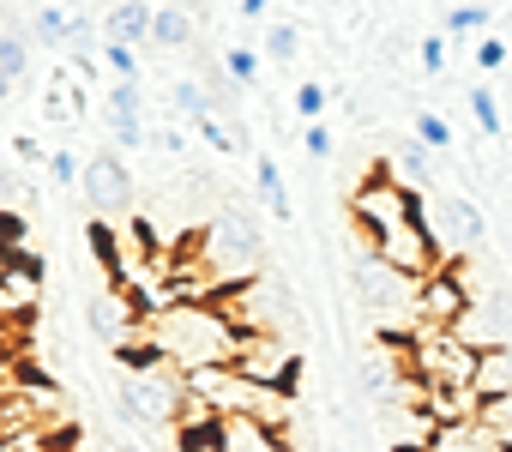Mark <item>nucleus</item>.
Returning a JSON list of instances; mask_svg holds the SVG:
<instances>
[{
  "instance_id": "f03ea898",
  "label": "nucleus",
  "mask_w": 512,
  "mask_h": 452,
  "mask_svg": "<svg viewBox=\"0 0 512 452\" xmlns=\"http://www.w3.org/2000/svg\"><path fill=\"white\" fill-rule=\"evenodd\" d=\"M187 260H193L223 296H229L235 284H247V278H260V272H266V230H260V217H253L247 205H223L205 230H193Z\"/></svg>"
},
{
  "instance_id": "0eeeda50",
  "label": "nucleus",
  "mask_w": 512,
  "mask_h": 452,
  "mask_svg": "<svg viewBox=\"0 0 512 452\" xmlns=\"http://www.w3.org/2000/svg\"><path fill=\"white\" fill-rule=\"evenodd\" d=\"M470 278L458 260H446L434 278L416 284V332H458V320L470 314Z\"/></svg>"
},
{
  "instance_id": "6e6552de",
  "label": "nucleus",
  "mask_w": 512,
  "mask_h": 452,
  "mask_svg": "<svg viewBox=\"0 0 512 452\" xmlns=\"http://www.w3.org/2000/svg\"><path fill=\"white\" fill-rule=\"evenodd\" d=\"M374 260H386L398 278H410V284H422V278H434L440 266H446V254H440V242H434V230L428 223H404V230H380L374 242Z\"/></svg>"
},
{
  "instance_id": "cd10ccee",
  "label": "nucleus",
  "mask_w": 512,
  "mask_h": 452,
  "mask_svg": "<svg viewBox=\"0 0 512 452\" xmlns=\"http://www.w3.org/2000/svg\"><path fill=\"white\" fill-rule=\"evenodd\" d=\"M73 19H79V13H67V7H37V19H31V37H37V43H67Z\"/></svg>"
},
{
  "instance_id": "2f4dec72",
  "label": "nucleus",
  "mask_w": 512,
  "mask_h": 452,
  "mask_svg": "<svg viewBox=\"0 0 512 452\" xmlns=\"http://www.w3.org/2000/svg\"><path fill=\"white\" fill-rule=\"evenodd\" d=\"M470 115H476V127H482V133H506L500 103H494V91H488V85H470Z\"/></svg>"
},
{
  "instance_id": "7c9ffc66",
  "label": "nucleus",
  "mask_w": 512,
  "mask_h": 452,
  "mask_svg": "<svg viewBox=\"0 0 512 452\" xmlns=\"http://www.w3.org/2000/svg\"><path fill=\"white\" fill-rule=\"evenodd\" d=\"M296 55H302V31H296V25H272V31H266V61L290 67Z\"/></svg>"
},
{
  "instance_id": "4be33fe9",
  "label": "nucleus",
  "mask_w": 512,
  "mask_h": 452,
  "mask_svg": "<svg viewBox=\"0 0 512 452\" xmlns=\"http://www.w3.org/2000/svg\"><path fill=\"white\" fill-rule=\"evenodd\" d=\"M512 392V350H482L476 356V398H506Z\"/></svg>"
},
{
  "instance_id": "aec40b11",
  "label": "nucleus",
  "mask_w": 512,
  "mask_h": 452,
  "mask_svg": "<svg viewBox=\"0 0 512 452\" xmlns=\"http://www.w3.org/2000/svg\"><path fill=\"white\" fill-rule=\"evenodd\" d=\"M253 187H260V199H266V211H278V223H290V187H284V169H278V157H253Z\"/></svg>"
},
{
  "instance_id": "393cba45",
  "label": "nucleus",
  "mask_w": 512,
  "mask_h": 452,
  "mask_svg": "<svg viewBox=\"0 0 512 452\" xmlns=\"http://www.w3.org/2000/svg\"><path fill=\"white\" fill-rule=\"evenodd\" d=\"M193 133H199L217 157H241V151H247V127H241V121H217V115H205V121H193Z\"/></svg>"
},
{
  "instance_id": "f704fd0d",
  "label": "nucleus",
  "mask_w": 512,
  "mask_h": 452,
  "mask_svg": "<svg viewBox=\"0 0 512 452\" xmlns=\"http://www.w3.org/2000/svg\"><path fill=\"white\" fill-rule=\"evenodd\" d=\"M416 139H422L428 151H446V145H452V127H446L440 115H416Z\"/></svg>"
},
{
  "instance_id": "c9c22d12",
  "label": "nucleus",
  "mask_w": 512,
  "mask_h": 452,
  "mask_svg": "<svg viewBox=\"0 0 512 452\" xmlns=\"http://www.w3.org/2000/svg\"><path fill=\"white\" fill-rule=\"evenodd\" d=\"M506 55H512V49H506V37H482V43H476V67H482V73H500V67H506Z\"/></svg>"
},
{
  "instance_id": "473e14b6",
  "label": "nucleus",
  "mask_w": 512,
  "mask_h": 452,
  "mask_svg": "<svg viewBox=\"0 0 512 452\" xmlns=\"http://www.w3.org/2000/svg\"><path fill=\"white\" fill-rule=\"evenodd\" d=\"M290 103H296V115H302V121H320V115H326V85H320V79H308V85H296V97H290Z\"/></svg>"
},
{
  "instance_id": "4c0bfd02",
  "label": "nucleus",
  "mask_w": 512,
  "mask_h": 452,
  "mask_svg": "<svg viewBox=\"0 0 512 452\" xmlns=\"http://www.w3.org/2000/svg\"><path fill=\"white\" fill-rule=\"evenodd\" d=\"M0 452H49V428H31V434H0Z\"/></svg>"
},
{
  "instance_id": "f257e3e1",
  "label": "nucleus",
  "mask_w": 512,
  "mask_h": 452,
  "mask_svg": "<svg viewBox=\"0 0 512 452\" xmlns=\"http://www.w3.org/2000/svg\"><path fill=\"white\" fill-rule=\"evenodd\" d=\"M139 338L175 374H199V368H235V350H241L247 332H235V320L217 302H175L163 314H145Z\"/></svg>"
},
{
  "instance_id": "5701e85b",
  "label": "nucleus",
  "mask_w": 512,
  "mask_h": 452,
  "mask_svg": "<svg viewBox=\"0 0 512 452\" xmlns=\"http://www.w3.org/2000/svg\"><path fill=\"white\" fill-rule=\"evenodd\" d=\"M392 175H398V181H404V187H410V193H416V187H428V181H434V163H428V145H422V139H416V133H410V139H404V145H398V151H392Z\"/></svg>"
},
{
  "instance_id": "dca6fc26",
  "label": "nucleus",
  "mask_w": 512,
  "mask_h": 452,
  "mask_svg": "<svg viewBox=\"0 0 512 452\" xmlns=\"http://www.w3.org/2000/svg\"><path fill=\"white\" fill-rule=\"evenodd\" d=\"M85 248L97 254V266H103L109 290H127V236H115V223L91 217V223H85Z\"/></svg>"
},
{
  "instance_id": "a19ab883",
  "label": "nucleus",
  "mask_w": 512,
  "mask_h": 452,
  "mask_svg": "<svg viewBox=\"0 0 512 452\" xmlns=\"http://www.w3.org/2000/svg\"><path fill=\"white\" fill-rule=\"evenodd\" d=\"M13 157H19V163H49V157H43V145H37L31 133H13Z\"/></svg>"
},
{
  "instance_id": "20e7f679",
  "label": "nucleus",
  "mask_w": 512,
  "mask_h": 452,
  "mask_svg": "<svg viewBox=\"0 0 512 452\" xmlns=\"http://www.w3.org/2000/svg\"><path fill=\"white\" fill-rule=\"evenodd\" d=\"M350 296H356L362 314H374V326H386V332L416 326V284L398 278L386 260H374V248H362V254L350 260Z\"/></svg>"
},
{
  "instance_id": "7ed1b4c3",
  "label": "nucleus",
  "mask_w": 512,
  "mask_h": 452,
  "mask_svg": "<svg viewBox=\"0 0 512 452\" xmlns=\"http://www.w3.org/2000/svg\"><path fill=\"white\" fill-rule=\"evenodd\" d=\"M217 308L235 320V332H278V338H296V326H302V302H296V290H290L284 272H260V278L235 284Z\"/></svg>"
},
{
  "instance_id": "c85d7f7f",
  "label": "nucleus",
  "mask_w": 512,
  "mask_h": 452,
  "mask_svg": "<svg viewBox=\"0 0 512 452\" xmlns=\"http://www.w3.org/2000/svg\"><path fill=\"white\" fill-rule=\"evenodd\" d=\"M476 422H482V428H488V434H494L506 452H512V392H506V398H488Z\"/></svg>"
},
{
  "instance_id": "423d86ee",
  "label": "nucleus",
  "mask_w": 512,
  "mask_h": 452,
  "mask_svg": "<svg viewBox=\"0 0 512 452\" xmlns=\"http://www.w3.org/2000/svg\"><path fill=\"white\" fill-rule=\"evenodd\" d=\"M350 217H356V230L374 242L380 230H404V223H422V199H416L398 175L368 169V175L356 181V193H350Z\"/></svg>"
},
{
  "instance_id": "79ce46f5",
  "label": "nucleus",
  "mask_w": 512,
  "mask_h": 452,
  "mask_svg": "<svg viewBox=\"0 0 512 452\" xmlns=\"http://www.w3.org/2000/svg\"><path fill=\"white\" fill-rule=\"evenodd\" d=\"M49 175H55V181H79V157H73V151H55V157H49Z\"/></svg>"
},
{
  "instance_id": "6ab92c4d",
  "label": "nucleus",
  "mask_w": 512,
  "mask_h": 452,
  "mask_svg": "<svg viewBox=\"0 0 512 452\" xmlns=\"http://www.w3.org/2000/svg\"><path fill=\"white\" fill-rule=\"evenodd\" d=\"M49 121H61V127H85V85H73V79H49V91H43V103H37Z\"/></svg>"
},
{
  "instance_id": "58836bf2",
  "label": "nucleus",
  "mask_w": 512,
  "mask_h": 452,
  "mask_svg": "<svg viewBox=\"0 0 512 452\" xmlns=\"http://www.w3.org/2000/svg\"><path fill=\"white\" fill-rule=\"evenodd\" d=\"M151 145H157L163 157H181V151H187V133H181V121H175V127H157V133H151Z\"/></svg>"
},
{
  "instance_id": "f3484780",
  "label": "nucleus",
  "mask_w": 512,
  "mask_h": 452,
  "mask_svg": "<svg viewBox=\"0 0 512 452\" xmlns=\"http://www.w3.org/2000/svg\"><path fill=\"white\" fill-rule=\"evenodd\" d=\"M151 13L157 7H145V0H115L103 13V43H151Z\"/></svg>"
},
{
  "instance_id": "09e8293b",
  "label": "nucleus",
  "mask_w": 512,
  "mask_h": 452,
  "mask_svg": "<svg viewBox=\"0 0 512 452\" xmlns=\"http://www.w3.org/2000/svg\"><path fill=\"white\" fill-rule=\"evenodd\" d=\"M217 452H229V446H217Z\"/></svg>"
},
{
  "instance_id": "9b49d317",
  "label": "nucleus",
  "mask_w": 512,
  "mask_h": 452,
  "mask_svg": "<svg viewBox=\"0 0 512 452\" xmlns=\"http://www.w3.org/2000/svg\"><path fill=\"white\" fill-rule=\"evenodd\" d=\"M452 338H464L470 350H512V290H488V296H476Z\"/></svg>"
},
{
  "instance_id": "37998d69",
  "label": "nucleus",
  "mask_w": 512,
  "mask_h": 452,
  "mask_svg": "<svg viewBox=\"0 0 512 452\" xmlns=\"http://www.w3.org/2000/svg\"><path fill=\"white\" fill-rule=\"evenodd\" d=\"M163 7H181V13H193V19H199V25H205V19H211V0H163Z\"/></svg>"
},
{
  "instance_id": "72a5a7b5",
  "label": "nucleus",
  "mask_w": 512,
  "mask_h": 452,
  "mask_svg": "<svg viewBox=\"0 0 512 452\" xmlns=\"http://www.w3.org/2000/svg\"><path fill=\"white\" fill-rule=\"evenodd\" d=\"M103 67H109L115 79H139V55H133L127 43H103Z\"/></svg>"
},
{
  "instance_id": "412c9836",
  "label": "nucleus",
  "mask_w": 512,
  "mask_h": 452,
  "mask_svg": "<svg viewBox=\"0 0 512 452\" xmlns=\"http://www.w3.org/2000/svg\"><path fill=\"white\" fill-rule=\"evenodd\" d=\"M199 37V19L193 13H181V7H157L151 13V43L157 49H187Z\"/></svg>"
},
{
  "instance_id": "49530a36",
  "label": "nucleus",
  "mask_w": 512,
  "mask_h": 452,
  "mask_svg": "<svg viewBox=\"0 0 512 452\" xmlns=\"http://www.w3.org/2000/svg\"><path fill=\"white\" fill-rule=\"evenodd\" d=\"M446 7H488V0H446Z\"/></svg>"
},
{
  "instance_id": "de8ad7c7",
  "label": "nucleus",
  "mask_w": 512,
  "mask_h": 452,
  "mask_svg": "<svg viewBox=\"0 0 512 452\" xmlns=\"http://www.w3.org/2000/svg\"><path fill=\"white\" fill-rule=\"evenodd\" d=\"M0 31H7V0H0Z\"/></svg>"
},
{
  "instance_id": "ddd939ff",
  "label": "nucleus",
  "mask_w": 512,
  "mask_h": 452,
  "mask_svg": "<svg viewBox=\"0 0 512 452\" xmlns=\"http://www.w3.org/2000/svg\"><path fill=\"white\" fill-rule=\"evenodd\" d=\"M85 320H91V338H103L109 350H121V344H133L139 338V302L127 296V290H97L91 302H85Z\"/></svg>"
},
{
  "instance_id": "bb28decb",
  "label": "nucleus",
  "mask_w": 512,
  "mask_h": 452,
  "mask_svg": "<svg viewBox=\"0 0 512 452\" xmlns=\"http://www.w3.org/2000/svg\"><path fill=\"white\" fill-rule=\"evenodd\" d=\"M494 25V7H446V37H476L482 43V31Z\"/></svg>"
},
{
  "instance_id": "b1692460",
  "label": "nucleus",
  "mask_w": 512,
  "mask_h": 452,
  "mask_svg": "<svg viewBox=\"0 0 512 452\" xmlns=\"http://www.w3.org/2000/svg\"><path fill=\"white\" fill-rule=\"evenodd\" d=\"M169 109H175L181 121H205V115H217V103H211V91H205L199 79H169Z\"/></svg>"
},
{
  "instance_id": "f8f14e48",
  "label": "nucleus",
  "mask_w": 512,
  "mask_h": 452,
  "mask_svg": "<svg viewBox=\"0 0 512 452\" xmlns=\"http://www.w3.org/2000/svg\"><path fill=\"white\" fill-rule=\"evenodd\" d=\"M43 302V260L31 248L0 254V320H25Z\"/></svg>"
},
{
  "instance_id": "a18cd8bd",
  "label": "nucleus",
  "mask_w": 512,
  "mask_h": 452,
  "mask_svg": "<svg viewBox=\"0 0 512 452\" xmlns=\"http://www.w3.org/2000/svg\"><path fill=\"white\" fill-rule=\"evenodd\" d=\"M13 85H19V79H7V73H0V103H7V97H13Z\"/></svg>"
},
{
  "instance_id": "c03bdc74",
  "label": "nucleus",
  "mask_w": 512,
  "mask_h": 452,
  "mask_svg": "<svg viewBox=\"0 0 512 452\" xmlns=\"http://www.w3.org/2000/svg\"><path fill=\"white\" fill-rule=\"evenodd\" d=\"M272 13V0H241V19H266Z\"/></svg>"
},
{
  "instance_id": "4468645a",
  "label": "nucleus",
  "mask_w": 512,
  "mask_h": 452,
  "mask_svg": "<svg viewBox=\"0 0 512 452\" xmlns=\"http://www.w3.org/2000/svg\"><path fill=\"white\" fill-rule=\"evenodd\" d=\"M109 139H115V151H139V145L151 139L139 79H115V85H109Z\"/></svg>"
},
{
  "instance_id": "a878e982",
  "label": "nucleus",
  "mask_w": 512,
  "mask_h": 452,
  "mask_svg": "<svg viewBox=\"0 0 512 452\" xmlns=\"http://www.w3.org/2000/svg\"><path fill=\"white\" fill-rule=\"evenodd\" d=\"M0 73H7V79H25L31 73V37L25 31H0Z\"/></svg>"
},
{
  "instance_id": "ea45409f",
  "label": "nucleus",
  "mask_w": 512,
  "mask_h": 452,
  "mask_svg": "<svg viewBox=\"0 0 512 452\" xmlns=\"http://www.w3.org/2000/svg\"><path fill=\"white\" fill-rule=\"evenodd\" d=\"M446 67V37H422V73H440Z\"/></svg>"
},
{
  "instance_id": "c756f323",
  "label": "nucleus",
  "mask_w": 512,
  "mask_h": 452,
  "mask_svg": "<svg viewBox=\"0 0 512 452\" xmlns=\"http://www.w3.org/2000/svg\"><path fill=\"white\" fill-rule=\"evenodd\" d=\"M223 73H229L235 85H253V79H260V49L229 43V49H223Z\"/></svg>"
},
{
  "instance_id": "39448f33",
  "label": "nucleus",
  "mask_w": 512,
  "mask_h": 452,
  "mask_svg": "<svg viewBox=\"0 0 512 452\" xmlns=\"http://www.w3.org/2000/svg\"><path fill=\"white\" fill-rule=\"evenodd\" d=\"M115 410L127 428L139 434H163L181 410H187V380L175 368H157V374H121L115 380Z\"/></svg>"
},
{
  "instance_id": "2eb2a0df",
  "label": "nucleus",
  "mask_w": 512,
  "mask_h": 452,
  "mask_svg": "<svg viewBox=\"0 0 512 452\" xmlns=\"http://www.w3.org/2000/svg\"><path fill=\"white\" fill-rule=\"evenodd\" d=\"M440 230H434V242L446 236L452 248H476L482 242V230H488V223H482V205L476 199H464V193H452V199H440Z\"/></svg>"
},
{
  "instance_id": "1a4fd4ad",
  "label": "nucleus",
  "mask_w": 512,
  "mask_h": 452,
  "mask_svg": "<svg viewBox=\"0 0 512 452\" xmlns=\"http://www.w3.org/2000/svg\"><path fill=\"white\" fill-rule=\"evenodd\" d=\"M235 374L290 392V386H296V374H302L296 338H278V332H247V338H241V350H235Z\"/></svg>"
},
{
  "instance_id": "a211bd4d",
  "label": "nucleus",
  "mask_w": 512,
  "mask_h": 452,
  "mask_svg": "<svg viewBox=\"0 0 512 452\" xmlns=\"http://www.w3.org/2000/svg\"><path fill=\"white\" fill-rule=\"evenodd\" d=\"M428 452H506L482 422H440V434L428 440Z\"/></svg>"
},
{
  "instance_id": "e433bc0d",
  "label": "nucleus",
  "mask_w": 512,
  "mask_h": 452,
  "mask_svg": "<svg viewBox=\"0 0 512 452\" xmlns=\"http://www.w3.org/2000/svg\"><path fill=\"white\" fill-rule=\"evenodd\" d=\"M302 145H308V157H332V151H338V139H332L326 121H308V127H302Z\"/></svg>"
},
{
  "instance_id": "9d476101",
  "label": "nucleus",
  "mask_w": 512,
  "mask_h": 452,
  "mask_svg": "<svg viewBox=\"0 0 512 452\" xmlns=\"http://www.w3.org/2000/svg\"><path fill=\"white\" fill-rule=\"evenodd\" d=\"M85 205L109 223V217H121V211H133V169L121 163V151H97V157H85Z\"/></svg>"
}]
</instances>
